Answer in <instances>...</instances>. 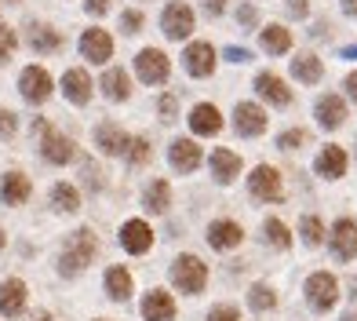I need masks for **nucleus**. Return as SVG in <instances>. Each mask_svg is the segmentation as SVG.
<instances>
[{"instance_id": "f257e3e1", "label": "nucleus", "mask_w": 357, "mask_h": 321, "mask_svg": "<svg viewBox=\"0 0 357 321\" xmlns=\"http://www.w3.org/2000/svg\"><path fill=\"white\" fill-rule=\"evenodd\" d=\"M99 255V237H95L88 227L84 230H73V237L66 241V248L59 255V274L62 278H77L80 270H88Z\"/></svg>"}, {"instance_id": "f03ea898", "label": "nucleus", "mask_w": 357, "mask_h": 321, "mask_svg": "<svg viewBox=\"0 0 357 321\" xmlns=\"http://www.w3.org/2000/svg\"><path fill=\"white\" fill-rule=\"evenodd\" d=\"M172 285L178 288V292H186V296H197L201 288L208 285V267L204 260H197V255H178V260L172 263Z\"/></svg>"}, {"instance_id": "7ed1b4c3", "label": "nucleus", "mask_w": 357, "mask_h": 321, "mask_svg": "<svg viewBox=\"0 0 357 321\" xmlns=\"http://www.w3.org/2000/svg\"><path fill=\"white\" fill-rule=\"evenodd\" d=\"M52 91H55V80H52V73H47L44 66H26L19 73V95L26 103L40 106V103H47V95H52Z\"/></svg>"}, {"instance_id": "20e7f679", "label": "nucleus", "mask_w": 357, "mask_h": 321, "mask_svg": "<svg viewBox=\"0 0 357 321\" xmlns=\"http://www.w3.org/2000/svg\"><path fill=\"white\" fill-rule=\"evenodd\" d=\"M135 73H139L142 84H165L168 73H172V62L160 47H142L135 55Z\"/></svg>"}, {"instance_id": "39448f33", "label": "nucleus", "mask_w": 357, "mask_h": 321, "mask_svg": "<svg viewBox=\"0 0 357 321\" xmlns=\"http://www.w3.org/2000/svg\"><path fill=\"white\" fill-rule=\"evenodd\" d=\"M193 8L183 4V0H172V4L165 8V15H160V29H165L168 40H186L193 33Z\"/></svg>"}, {"instance_id": "423d86ee", "label": "nucleus", "mask_w": 357, "mask_h": 321, "mask_svg": "<svg viewBox=\"0 0 357 321\" xmlns=\"http://www.w3.org/2000/svg\"><path fill=\"white\" fill-rule=\"evenodd\" d=\"M339 299V281L328 274V270H317V274H310V281H306V303H310L314 311H332Z\"/></svg>"}, {"instance_id": "0eeeda50", "label": "nucleus", "mask_w": 357, "mask_h": 321, "mask_svg": "<svg viewBox=\"0 0 357 321\" xmlns=\"http://www.w3.org/2000/svg\"><path fill=\"white\" fill-rule=\"evenodd\" d=\"M248 190L255 201H281V172L273 165H259L248 175Z\"/></svg>"}, {"instance_id": "6e6552de", "label": "nucleus", "mask_w": 357, "mask_h": 321, "mask_svg": "<svg viewBox=\"0 0 357 321\" xmlns=\"http://www.w3.org/2000/svg\"><path fill=\"white\" fill-rule=\"evenodd\" d=\"M266 110L263 106H255V103H237L234 110V128H237V135H245V139H255V135H263L266 132Z\"/></svg>"}, {"instance_id": "1a4fd4ad", "label": "nucleus", "mask_w": 357, "mask_h": 321, "mask_svg": "<svg viewBox=\"0 0 357 321\" xmlns=\"http://www.w3.org/2000/svg\"><path fill=\"white\" fill-rule=\"evenodd\" d=\"M215 47L208 44V40H193L190 47H186V55H183V62H186V73L190 77H212L215 73Z\"/></svg>"}, {"instance_id": "9d476101", "label": "nucleus", "mask_w": 357, "mask_h": 321, "mask_svg": "<svg viewBox=\"0 0 357 321\" xmlns=\"http://www.w3.org/2000/svg\"><path fill=\"white\" fill-rule=\"evenodd\" d=\"M77 47H80V55H84L88 62H109V55H113V40H109L106 29H99V26L84 29L80 40H77Z\"/></svg>"}, {"instance_id": "9b49d317", "label": "nucleus", "mask_w": 357, "mask_h": 321, "mask_svg": "<svg viewBox=\"0 0 357 321\" xmlns=\"http://www.w3.org/2000/svg\"><path fill=\"white\" fill-rule=\"evenodd\" d=\"M26 40H29V47H33L37 55L62 52V44H66V37H62L55 26H47V22H29V29H26Z\"/></svg>"}, {"instance_id": "f8f14e48", "label": "nucleus", "mask_w": 357, "mask_h": 321, "mask_svg": "<svg viewBox=\"0 0 357 321\" xmlns=\"http://www.w3.org/2000/svg\"><path fill=\"white\" fill-rule=\"evenodd\" d=\"M121 245H124V252H132V255L150 252V245H153L150 223H146V219H128L121 227Z\"/></svg>"}, {"instance_id": "ddd939ff", "label": "nucleus", "mask_w": 357, "mask_h": 321, "mask_svg": "<svg viewBox=\"0 0 357 321\" xmlns=\"http://www.w3.org/2000/svg\"><path fill=\"white\" fill-rule=\"evenodd\" d=\"M332 252H335V260H357V223L354 219H339L335 227H332Z\"/></svg>"}, {"instance_id": "4468645a", "label": "nucleus", "mask_w": 357, "mask_h": 321, "mask_svg": "<svg viewBox=\"0 0 357 321\" xmlns=\"http://www.w3.org/2000/svg\"><path fill=\"white\" fill-rule=\"evenodd\" d=\"M95 142H99V150H102L106 157H121V154H128V147H132L128 132H124L121 124H113V121H106V124L95 128Z\"/></svg>"}, {"instance_id": "2eb2a0df", "label": "nucleus", "mask_w": 357, "mask_h": 321, "mask_svg": "<svg viewBox=\"0 0 357 321\" xmlns=\"http://www.w3.org/2000/svg\"><path fill=\"white\" fill-rule=\"evenodd\" d=\"M40 154H44L47 165H66V160H73V139L62 135V132H52V128H44Z\"/></svg>"}, {"instance_id": "dca6fc26", "label": "nucleus", "mask_w": 357, "mask_h": 321, "mask_svg": "<svg viewBox=\"0 0 357 321\" xmlns=\"http://www.w3.org/2000/svg\"><path fill=\"white\" fill-rule=\"evenodd\" d=\"M175 318V299L165 288H153L142 299V321H172Z\"/></svg>"}, {"instance_id": "f3484780", "label": "nucleus", "mask_w": 357, "mask_h": 321, "mask_svg": "<svg viewBox=\"0 0 357 321\" xmlns=\"http://www.w3.org/2000/svg\"><path fill=\"white\" fill-rule=\"evenodd\" d=\"M190 128H193V135H219V132H222V114H219V106L197 103V106H193V114H190Z\"/></svg>"}, {"instance_id": "a211bd4d", "label": "nucleus", "mask_w": 357, "mask_h": 321, "mask_svg": "<svg viewBox=\"0 0 357 321\" xmlns=\"http://www.w3.org/2000/svg\"><path fill=\"white\" fill-rule=\"evenodd\" d=\"M241 237H245V230H241V223H234V219H215L212 227H208V245L219 248V252L237 248Z\"/></svg>"}, {"instance_id": "6ab92c4d", "label": "nucleus", "mask_w": 357, "mask_h": 321, "mask_svg": "<svg viewBox=\"0 0 357 321\" xmlns=\"http://www.w3.org/2000/svg\"><path fill=\"white\" fill-rule=\"evenodd\" d=\"M201 147H197V142H193V139H175L172 142V150H168V160H172V168L175 172H193V168H197L201 165Z\"/></svg>"}, {"instance_id": "aec40b11", "label": "nucleus", "mask_w": 357, "mask_h": 321, "mask_svg": "<svg viewBox=\"0 0 357 321\" xmlns=\"http://www.w3.org/2000/svg\"><path fill=\"white\" fill-rule=\"evenodd\" d=\"M62 95H66L70 103H77V106L91 103V77L80 70V66L66 70V73H62Z\"/></svg>"}, {"instance_id": "412c9836", "label": "nucleus", "mask_w": 357, "mask_h": 321, "mask_svg": "<svg viewBox=\"0 0 357 321\" xmlns=\"http://www.w3.org/2000/svg\"><path fill=\"white\" fill-rule=\"evenodd\" d=\"M29 194H33V183H29V175L26 172H8L4 179H0V197H4L8 204H26Z\"/></svg>"}, {"instance_id": "4be33fe9", "label": "nucleus", "mask_w": 357, "mask_h": 321, "mask_svg": "<svg viewBox=\"0 0 357 321\" xmlns=\"http://www.w3.org/2000/svg\"><path fill=\"white\" fill-rule=\"evenodd\" d=\"M26 311V281L19 278H8L0 285V314L4 318H19Z\"/></svg>"}, {"instance_id": "5701e85b", "label": "nucleus", "mask_w": 357, "mask_h": 321, "mask_svg": "<svg viewBox=\"0 0 357 321\" xmlns=\"http://www.w3.org/2000/svg\"><path fill=\"white\" fill-rule=\"evenodd\" d=\"M314 114H317V124L332 132V128H339L347 121V103L339 99V95H321L317 106H314Z\"/></svg>"}, {"instance_id": "b1692460", "label": "nucleus", "mask_w": 357, "mask_h": 321, "mask_svg": "<svg viewBox=\"0 0 357 321\" xmlns=\"http://www.w3.org/2000/svg\"><path fill=\"white\" fill-rule=\"evenodd\" d=\"M347 150L343 147H324L321 154H317V160H314V168H317V175L321 179H339V175L347 172Z\"/></svg>"}, {"instance_id": "393cba45", "label": "nucleus", "mask_w": 357, "mask_h": 321, "mask_svg": "<svg viewBox=\"0 0 357 321\" xmlns=\"http://www.w3.org/2000/svg\"><path fill=\"white\" fill-rule=\"evenodd\" d=\"M99 84H102V95L109 103H124L128 95H132V77H128V70H121V66H109Z\"/></svg>"}, {"instance_id": "a878e982", "label": "nucleus", "mask_w": 357, "mask_h": 321, "mask_svg": "<svg viewBox=\"0 0 357 321\" xmlns=\"http://www.w3.org/2000/svg\"><path fill=\"white\" fill-rule=\"evenodd\" d=\"M255 91L263 95L266 103H273V106H288L291 103V91H288V84L278 73H259L255 77Z\"/></svg>"}, {"instance_id": "bb28decb", "label": "nucleus", "mask_w": 357, "mask_h": 321, "mask_svg": "<svg viewBox=\"0 0 357 321\" xmlns=\"http://www.w3.org/2000/svg\"><path fill=\"white\" fill-rule=\"evenodd\" d=\"M132 288H135V281H132V270L128 267H109L106 270V296L113 303H124L132 296Z\"/></svg>"}, {"instance_id": "cd10ccee", "label": "nucleus", "mask_w": 357, "mask_h": 321, "mask_svg": "<svg viewBox=\"0 0 357 321\" xmlns=\"http://www.w3.org/2000/svg\"><path fill=\"white\" fill-rule=\"evenodd\" d=\"M237 172H241V154H234V150H215L212 154V175H215V183L230 186L237 179Z\"/></svg>"}, {"instance_id": "c85d7f7f", "label": "nucleus", "mask_w": 357, "mask_h": 321, "mask_svg": "<svg viewBox=\"0 0 357 321\" xmlns=\"http://www.w3.org/2000/svg\"><path fill=\"white\" fill-rule=\"evenodd\" d=\"M291 77L296 80H303V84H317V80L324 77V66H321V59L317 55H296L291 59Z\"/></svg>"}, {"instance_id": "c756f323", "label": "nucleus", "mask_w": 357, "mask_h": 321, "mask_svg": "<svg viewBox=\"0 0 357 321\" xmlns=\"http://www.w3.org/2000/svg\"><path fill=\"white\" fill-rule=\"evenodd\" d=\"M142 204H146V212H168V204H172V186L165 179H153L150 186H146V194H142Z\"/></svg>"}, {"instance_id": "7c9ffc66", "label": "nucleus", "mask_w": 357, "mask_h": 321, "mask_svg": "<svg viewBox=\"0 0 357 321\" xmlns=\"http://www.w3.org/2000/svg\"><path fill=\"white\" fill-rule=\"evenodd\" d=\"M259 44H263L266 55H284L288 47H291V33H288L284 26H266L263 33H259Z\"/></svg>"}, {"instance_id": "2f4dec72", "label": "nucleus", "mask_w": 357, "mask_h": 321, "mask_svg": "<svg viewBox=\"0 0 357 321\" xmlns=\"http://www.w3.org/2000/svg\"><path fill=\"white\" fill-rule=\"evenodd\" d=\"M52 208H55V212L73 216L77 208H80V194H77V186H73V183H55V186H52Z\"/></svg>"}, {"instance_id": "473e14b6", "label": "nucleus", "mask_w": 357, "mask_h": 321, "mask_svg": "<svg viewBox=\"0 0 357 321\" xmlns=\"http://www.w3.org/2000/svg\"><path fill=\"white\" fill-rule=\"evenodd\" d=\"M150 157H153V142L146 139V135H135L132 147H128V165L142 168V165H150Z\"/></svg>"}, {"instance_id": "72a5a7b5", "label": "nucleus", "mask_w": 357, "mask_h": 321, "mask_svg": "<svg viewBox=\"0 0 357 321\" xmlns=\"http://www.w3.org/2000/svg\"><path fill=\"white\" fill-rule=\"evenodd\" d=\"M248 303H252V311H273L278 307V292H273L270 285H252Z\"/></svg>"}, {"instance_id": "f704fd0d", "label": "nucleus", "mask_w": 357, "mask_h": 321, "mask_svg": "<svg viewBox=\"0 0 357 321\" xmlns=\"http://www.w3.org/2000/svg\"><path fill=\"white\" fill-rule=\"evenodd\" d=\"M263 237L270 241L273 248H288L291 245V234H288V227L281 219H266V227H263Z\"/></svg>"}, {"instance_id": "c9c22d12", "label": "nucleus", "mask_w": 357, "mask_h": 321, "mask_svg": "<svg viewBox=\"0 0 357 321\" xmlns=\"http://www.w3.org/2000/svg\"><path fill=\"white\" fill-rule=\"evenodd\" d=\"M299 230H303V241H306V245H310V248H317L321 241H324V223H321L317 216H303Z\"/></svg>"}, {"instance_id": "e433bc0d", "label": "nucleus", "mask_w": 357, "mask_h": 321, "mask_svg": "<svg viewBox=\"0 0 357 321\" xmlns=\"http://www.w3.org/2000/svg\"><path fill=\"white\" fill-rule=\"evenodd\" d=\"M303 142H306V132H303V128H288V132H281L278 147H281V150H299Z\"/></svg>"}, {"instance_id": "4c0bfd02", "label": "nucleus", "mask_w": 357, "mask_h": 321, "mask_svg": "<svg viewBox=\"0 0 357 321\" xmlns=\"http://www.w3.org/2000/svg\"><path fill=\"white\" fill-rule=\"evenodd\" d=\"M15 44H19V37L11 33V26H0V62H8L15 55Z\"/></svg>"}, {"instance_id": "58836bf2", "label": "nucleus", "mask_w": 357, "mask_h": 321, "mask_svg": "<svg viewBox=\"0 0 357 321\" xmlns=\"http://www.w3.org/2000/svg\"><path fill=\"white\" fill-rule=\"evenodd\" d=\"M142 22H146V19H142V11H124V15H121V26H124V33H128V37H135L139 29H142Z\"/></svg>"}, {"instance_id": "ea45409f", "label": "nucleus", "mask_w": 357, "mask_h": 321, "mask_svg": "<svg viewBox=\"0 0 357 321\" xmlns=\"http://www.w3.org/2000/svg\"><path fill=\"white\" fill-rule=\"evenodd\" d=\"M208 321H241L237 307H226V303H219V307L208 311Z\"/></svg>"}, {"instance_id": "a19ab883", "label": "nucleus", "mask_w": 357, "mask_h": 321, "mask_svg": "<svg viewBox=\"0 0 357 321\" xmlns=\"http://www.w3.org/2000/svg\"><path fill=\"white\" fill-rule=\"evenodd\" d=\"M157 110H160V121H175V110H178V99H175V95H160V103H157Z\"/></svg>"}, {"instance_id": "79ce46f5", "label": "nucleus", "mask_w": 357, "mask_h": 321, "mask_svg": "<svg viewBox=\"0 0 357 321\" xmlns=\"http://www.w3.org/2000/svg\"><path fill=\"white\" fill-rule=\"evenodd\" d=\"M15 128H19V121H15L11 110H0V139H11Z\"/></svg>"}, {"instance_id": "37998d69", "label": "nucleus", "mask_w": 357, "mask_h": 321, "mask_svg": "<svg viewBox=\"0 0 357 321\" xmlns=\"http://www.w3.org/2000/svg\"><path fill=\"white\" fill-rule=\"evenodd\" d=\"M288 15H296V19H306V15H310V0H288Z\"/></svg>"}, {"instance_id": "c03bdc74", "label": "nucleus", "mask_w": 357, "mask_h": 321, "mask_svg": "<svg viewBox=\"0 0 357 321\" xmlns=\"http://www.w3.org/2000/svg\"><path fill=\"white\" fill-rule=\"evenodd\" d=\"M84 8H88V15H106L109 0H84Z\"/></svg>"}, {"instance_id": "a18cd8bd", "label": "nucleus", "mask_w": 357, "mask_h": 321, "mask_svg": "<svg viewBox=\"0 0 357 321\" xmlns=\"http://www.w3.org/2000/svg\"><path fill=\"white\" fill-rule=\"evenodd\" d=\"M226 59H230V62H248L252 55L245 52V47H226Z\"/></svg>"}, {"instance_id": "49530a36", "label": "nucleus", "mask_w": 357, "mask_h": 321, "mask_svg": "<svg viewBox=\"0 0 357 321\" xmlns=\"http://www.w3.org/2000/svg\"><path fill=\"white\" fill-rule=\"evenodd\" d=\"M204 11L208 15H222L226 11V0H204Z\"/></svg>"}, {"instance_id": "de8ad7c7", "label": "nucleus", "mask_w": 357, "mask_h": 321, "mask_svg": "<svg viewBox=\"0 0 357 321\" xmlns=\"http://www.w3.org/2000/svg\"><path fill=\"white\" fill-rule=\"evenodd\" d=\"M237 15H241V22H245V26H255V8H241Z\"/></svg>"}, {"instance_id": "09e8293b", "label": "nucleus", "mask_w": 357, "mask_h": 321, "mask_svg": "<svg viewBox=\"0 0 357 321\" xmlns=\"http://www.w3.org/2000/svg\"><path fill=\"white\" fill-rule=\"evenodd\" d=\"M347 95L357 103V73H350V77H347Z\"/></svg>"}, {"instance_id": "8fccbe9b", "label": "nucleus", "mask_w": 357, "mask_h": 321, "mask_svg": "<svg viewBox=\"0 0 357 321\" xmlns=\"http://www.w3.org/2000/svg\"><path fill=\"white\" fill-rule=\"evenodd\" d=\"M343 11L350 15V19H357V0H343Z\"/></svg>"}, {"instance_id": "3c124183", "label": "nucleus", "mask_w": 357, "mask_h": 321, "mask_svg": "<svg viewBox=\"0 0 357 321\" xmlns=\"http://www.w3.org/2000/svg\"><path fill=\"white\" fill-rule=\"evenodd\" d=\"M343 59H357V44H350V47H343Z\"/></svg>"}, {"instance_id": "603ef678", "label": "nucleus", "mask_w": 357, "mask_h": 321, "mask_svg": "<svg viewBox=\"0 0 357 321\" xmlns=\"http://www.w3.org/2000/svg\"><path fill=\"white\" fill-rule=\"evenodd\" d=\"M33 321H52V314H47V311H37V314H33Z\"/></svg>"}, {"instance_id": "864d4df0", "label": "nucleus", "mask_w": 357, "mask_h": 321, "mask_svg": "<svg viewBox=\"0 0 357 321\" xmlns=\"http://www.w3.org/2000/svg\"><path fill=\"white\" fill-rule=\"evenodd\" d=\"M4 245H8V234H4V230H0V252H4Z\"/></svg>"}, {"instance_id": "5fc2aeb1", "label": "nucleus", "mask_w": 357, "mask_h": 321, "mask_svg": "<svg viewBox=\"0 0 357 321\" xmlns=\"http://www.w3.org/2000/svg\"><path fill=\"white\" fill-rule=\"evenodd\" d=\"M343 321H357V311H350V314H347V318H343Z\"/></svg>"}, {"instance_id": "6e6d98bb", "label": "nucleus", "mask_w": 357, "mask_h": 321, "mask_svg": "<svg viewBox=\"0 0 357 321\" xmlns=\"http://www.w3.org/2000/svg\"><path fill=\"white\" fill-rule=\"evenodd\" d=\"M11 4H19V0H11Z\"/></svg>"}]
</instances>
